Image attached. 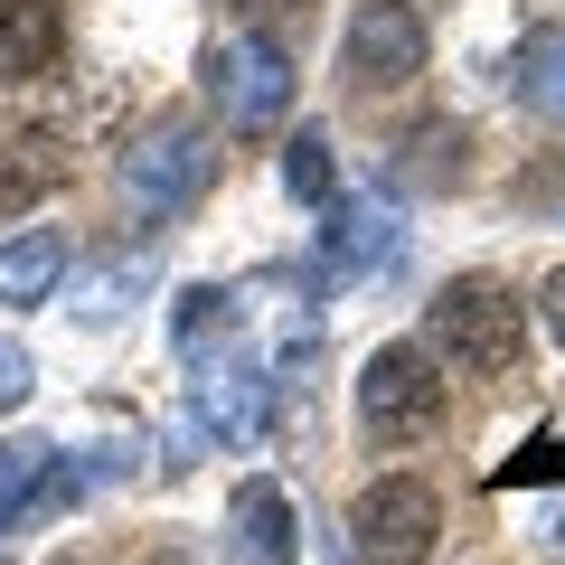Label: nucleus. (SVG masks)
<instances>
[{
	"label": "nucleus",
	"mask_w": 565,
	"mask_h": 565,
	"mask_svg": "<svg viewBox=\"0 0 565 565\" xmlns=\"http://www.w3.org/2000/svg\"><path fill=\"white\" fill-rule=\"evenodd\" d=\"M509 95L537 122H565V20H537L519 47H509Z\"/></svg>",
	"instance_id": "10"
},
{
	"label": "nucleus",
	"mask_w": 565,
	"mask_h": 565,
	"mask_svg": "<svg viewBox=\"0 0 565 565\" xmlns=\"http://www.w3.org/2000/svg\"><path fill=\"white\" fill-rule=\"evenodd\" d=\"M207 95H217L226 132H274L292 114V47L274 29H236V39L207 57Z\"/></svg>",
	"instance_id": "5"
},
{
	"label": "nucleus",
	"mask_w": 565,
	"mask_h": 565,
	"mask_svg": "<svg viewBox=\"0 0 565 565\" xmlns=\"http://www.w3.org/2000/svg\"><path fill=\"white\" fill-rule=\"evenodd\" d=\"M556 462H565V444H527L519 462H500V490H519V481H546Z\"/></svg>",
	"instance_id": "19"
},
{
	"label": "nucleus",
	"mask_w": 565,
	"mask_h": 565,
	"mask_svg": "<svg viewBox=\"0 0 565 565\" xmlns=\"http://www.w3.org/2000/svg\"><path fill=\"white\" fill-rule=\"evenodd\" d=\"M66 500H76V471H66L57 444H39V434L0 444V527L47 519V509H66Z\"/></svg>",
	"instance_id": "7"
},
{
	"label": "nucleus",
	"mask_w": 565,
	"mask_h": 565,
	"mask_svg": "<svg viewBox=\"0 0 565 565\" xmlns=\"http://www.w3.org/2000/svg\"><path fill=\"white\" fill-rule=\"evenodd\" d=\"M444 367H434V349L415 340H386L367 349L359 367V424H367V444H415V434H434L444 424Z\"/></svg>",
	"instance_id": "3"
},
{
	"label": "nucleus",
	"mask_w": 565,
	"mask_h": 565,
	"mask_svg": "<svg viewBox=\"0 0 565 565\" xmlns=\"http://www.w3.org/2000/svg\"><path fill=\"white\" fill-rule=\"evenodd\" d=\"M66 282V236L57 226H29V236L0 245V311H39Z\"/></svg>",
	"instance_id": "11"
},
{
	"label": "nucleus",
	"mask_w": 565,
	"mask_h": 565,
	"mask_svg": "<svg viewBox=\"0 0 565 565\" xmlns=\"http://www.w3.org/2000/svg\"><path fill=\"white\" fill-rule=\"evenodd\" d=\"M66 57V0H0V85H29Z\"/></svg>",
	"instance_id": "8"
},
{
	"label": "nucleus",
	"mask_w": 565,
	"mask_h": 565,
	"mask_svg": "<svg viewBox=\"0 0 565 565\" xmlns=\"http://www.w3.org/2000/svg\"><path fill=\"white\" fill-rule=\"evenodd\" d=\"M29 396H39V359H29V349L0 330V415H20Z\"/></svg>",
	"instance_id": "18"
},
{
	"label": "nucleus",
	"mask_w": 565,
	"mask_h": 565,
	"mask_svg": "<svg viewBox=\"0 0 565 565\" xmlns=\"http://www.w3.org/2000/svg\"><path fill=\"white\" fill-rule=\"evenodd\" d=\"M282 189H292V199H311V207H330V189H340V161H330V132H292L282 141Z\"/></svg>",
	"instance_id": "16"
},
{
	"label": "nucleus",
	"mask_w": 565,
	"mask_h": 565,
	"mask_svg": "<svg viewBox=\"0 0 565 565\" xmlns=\"http://www.w3.org/2000/svg\"><path fill=\"white\" fill-rule=\"evenodd\" d=\"M424 349H434V367H471V377H509V367L527 359V302L509 292V282L490 274H452L434 302H424Z\"/></svg>",
	"instance_id": "1"
},
{
	"label": "nucleus",
	"mask_w": 565,
	"mask_h": 565,
	"mask_svg": "<svg viewBox=\"0 0 565 565\" xmlns=\"http://www.w3.org/2000/svg\"><path fill=\"white\" fill-rule=\"evenodd\" d=\"M537 311H546V330H556V340H565V264H556V274L537 282Z\"/></svg>",
	"instance_id": "20"
},
{
	"label": "nucleus",
	"mask_w": 565,
	"mask_h": 565,
	"mask_svg": "<svg viewBox=\"0 0 565 565\" xmlns=\"http://www.w3.org/2000/svg\"><path fill=\"white\" fill-rule=\"evenodd\" d=\"M226 527H236L245 565H292V556H302V537H292V500H282V481H236V500H226Z\"/></svg>",
	"instance_id": "9"
},
{
	"label": "nucleus",
	"mask_w": 565,
	"mask_h": 565,
	"mask_svg": "<svg viewBox=\"0 0 565 565\" xmlns=\"http://www.w3.org/2000/svg\"><path fill=\"white\" fill-rule=\"evenodd\" d=\"M321 255H330V274H377V264L396 255V217H386L377 199L340 207V217L321 226Z\"/></svg>",
	"instance_id": "13"
},
{
	"label": "nucleus",
	"mask_w": 565,
	"mask_h": 565,
	"mask_svg": "<svg viewBox=\"0 0 565 565\" xmlns=\"http://www.w3.org/2000/svg\"><path fill=\"white\" fill-rule=\"evenodd\" d=\"M57 565H85V556H57Z\"/></svg>",
	"instance_id": "22"
},
{
	"label": "nucleus",
	"mask_w": 565,
	"mask_h": 565,
	"mask_svg": "<svg viewBox=\"0 0 565 565\" xmlns=\"http://www.w3.org/2000/svg\"><path fill=\"white\" fill-rule=\"evenodd\" d=\"M236 340V292H217V282H199V292H180V321H170V340H180V359H207V340Z\"/></svg>",
	"instance_id": "17"
},
{
	"label": "nucleus",
	"mask_w": 565,
	"mask_h": 565,
	"mask_svg": "<svg viewBox=\"0 0 565 565\" xmlns=\"http://www.w3.org/2000/svg\"><path fill=\"white\" fill-rule=\"evenodd\" d=\"M424 57H434V29H424L415 0H359V10H349L340 76L359 85V95H396V85H415Z\"/></svg>",
	"instance_id": "6"
},
{
	"label": "nucleus",
	"mask_w": 565,
	"mask_h": 565,
	"mask_svg": "<svg viewBox=\"0 0 565 565\" xmlns=\"http://www.w3.org/2000/svg\"><path fill=\"white\" fill-rule=\"evenodd\" d=\"M141 565H199V556H180V546H151V556H141Z\"/></svg>",
	"instance_id": "21"
},
{
	"label": "nucleus",
	"mask_w": 565,
	"mask_h": 565,
	"mask_svg": "<svg viewBox=\"0 0 565 565\" xmlns=\"http://www.w3.org/2000/svg\"><path fill=\"white\" fill-rule=\"evenodd\" d=\"M199 415L217 424V434H255L264 424V377L236 359H199Z\"/></svg>",
	"instance_id": "15"
},
{
	"label": "nucleus",
	"mask_w": 565,
	"mask_h": 565,
	"mask_svg": "<svg viewBox=\"0 0 565 565\" xmlns=\"http://www.w3.org/2000/svg\"><path fill=\"white\" fill-rule=\"evenodd\" d=\"M66 141L57 132H10L0 141V207H39L47 189H66Z\"/></svg>",
	"instance_id": "12"
},
{
	"label": "nucleus",
	"mask_w": 565,
	"mask_h": 565,
	"mask_svg": "<svg viewBox=\"0 0 565 565\" xmlns=\"http://www.w3.org/2000/svg\"><path fill=\"white\" fill-rule=\"evenodd\" d=\"M444 537V500L415 471H377L349 500V565H424Z\"/></svg>",
	"instance_id": "2"
},
{
	"label": "nucleus",
	"mask_w": 565,
	"mask_h": 565,
	"mask_svg": "<svg viewBox=\"0 0 565 565\" xmlns=\"http://www.w3.org/2000/svg\"><path fill=\"white\" fill-rule=\"evenodd\" d=\"M207 189H217V141H207L199 122H180V114H161L132 151H122V199L151 207V217H180Z\"/></svg>",
	"instance_id": "4"
},
{
	"label": "nucleus",
	"mask_w": 565,
	"mask_h": 565,
	"mask_svg": "<svg viewBox=\"0 0 565 565\" xmlns=\"http://www.w3.org/2000/svg\"><path fill=\"white\" fill-rule=\"evenodd\" d=\"M462 170H471V132H462V122H424V132L396 151L386 180H396V189H462Z\"/></svg>",
	"instance_id": "14"
}]
</instances>
